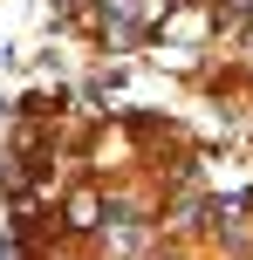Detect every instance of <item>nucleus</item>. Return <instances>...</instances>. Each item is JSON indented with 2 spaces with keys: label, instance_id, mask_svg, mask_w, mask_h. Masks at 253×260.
I'll return each mask as SVG.
<instances>
[{
  "label": "nucleus",
  "instance_id": "1",
  "mask_svg": "<svg viewBox=\"0 0 253 260\" xmlns=\"http://www.w3.org/2000/svg\"><path fill=\"white\" fill-rule=\"evenodd\" d=\"M68 226H96V199H89V192L68 199Z\"/></svg>",
  "mask_w": 253,
  "mask_h": 260
}]
</instances>
